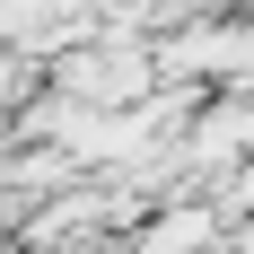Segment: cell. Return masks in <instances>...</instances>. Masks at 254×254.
Listing matches in <instances>:
<instances>
[{"mask_svg": "<svg viewBox=\"0 0 254 254\" xmlns=\"http://www.w3.org/2000/svg\"><path fill=\"white\" fill-rule=\"evenodd\" d=\"M131 246H140V254H210V246H219V210L193 202V193H176V202H158L149 219H140Z\"/></svg>", "mask_w": 254, "mask_h": 254, "instance_id": "cell-1", "label": "cell"}]
</instances>
